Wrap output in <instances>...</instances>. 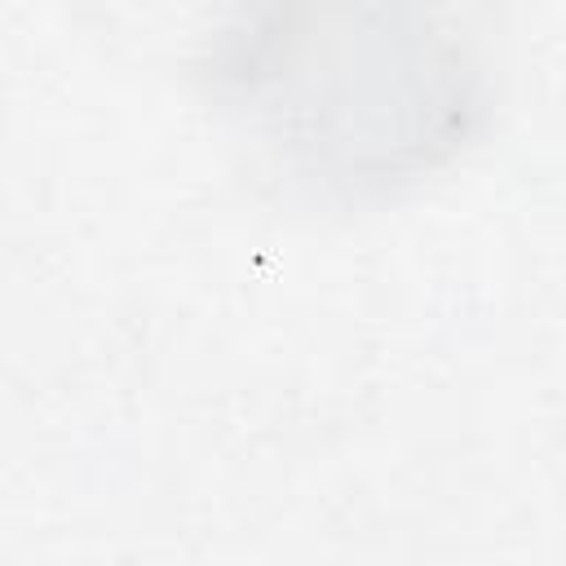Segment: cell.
<instances>
[{"instance_id":"obj_1","label":"cell","mask_w":566,"mask_h":566,"mask_svg":"<svg viewBox=\"0 0 566 566\" xmlns=\"http://www.w3.org/2000/svg\"><path fill=\"white\" fill-rule=\"evenodd\" d=\"M226 44L270 146L358 181L429 164L473 115L478 62L451 0H252Z\"/></svg>"}]
</instances>
